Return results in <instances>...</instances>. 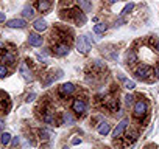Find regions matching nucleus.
I'll return each instance as SVG.
<instances>
[{"label":"nucleus","instance_id":"obj_16","mask_svg":"<svg viewBox=\"0 0 159 149\" xmlns=\"http://www.w3.org/2000/svg\"><path fill=\"white\" fill-rule=\"evenodd\" d=\"M20 73H22L24 79H27V81H30V79H31V71L28 70L27 64H22V65H20Z\"/></svg>","mask_w":159,"mask_h":149},{"label":"nucleus","instance_id":"obj_28","mask_svg":"<svg viewBox=\"0 0 159 149\" xmlns=\"http://www.w3.org/2000/svg\"><path fill=\"white\" fill-rule=\"evenodd\" d=\"M8 74V68L7 67H0V78H5Z\"/></svg>","mask_w":159,"mask_h":149},{"label":"nucleus","instance_id":"obj_18","mask_svg":"<svg viewBox=\"0 0 159 149\" xmlns=\"http://www.w3.org/2000/svg\"><path fill=\"white\" fill-rule=\"evenodd\" d=\"M126 62H128V64H134V62H137V54H136L134 50H129V51L126 53Z\"/></svg>","mask_w":159,"mask_h":149},{"label":"nucleus","instance_id":"obj_20","mask_svg":"<svg viewBox=\"0 0 159 149\" xmlns=\"http://www.w3.org/2000/svg\"><path fill=\"white\" fill-rule=\"evenodd\" d=\"M108 30V25L106 23H97L95 27H94V31L97 33V34H102V33H105Z\"/></svg>","mask_w":159,"mask_h":149},{"label":"nucleus","instance_id":"obj_6","mask_svg":"<svg viewBox=\"0 0 159 149\" xmlns=\"http://www.w3.org/2000/svg\"><path fill=\"white\" fill-rule=\"evenodd\" d=\"M75 92V86L72 84V83H66V84H62L61 87H59V95L61 96H69V95H72Z\"/></svg>","mask_w":159,"mask_h":149},{"label":"nucleus","instance_id":"obj_32","mask_svg":"<svg viewBox=\"0 0 159 149\" xmlns=\"http://www.w3.org/2000/svg\"><path fill=\"white\" fill-rule=\"evenodd\" d=\"M153 73H154V74H156V76L159 78V64H157V65H156V67L153 68Z\"/></svg>","mask_w":159,"mask_h":149},{"label":"nucleus","instance_id":"obj_1","mask_svg":"<svg viewBox=\"0 0 159 149\" xmlns=\"http://www.w3.org/2000/svg\"><path fill=\"white\" fill-rule=\"evenodd\" d=\"M92 44H94V40L91 39V36H89V34L81 36V37H78V39H76V50H78L80 53L86 54V53H89V50H91V45H92Z\"/></svg>","mask_w":159,"mask_h":149},{"label":"nucleus","instance_id":"obj_23","mask_svg":"<svg viewBox=\"0 0 159 149\" xmlns=\"http://www.w3.org/2000/svg\"><path fill=\"white\" fill-rule=\"evenodd\" d=\"M73 121H75V120H73V117H72L69 112H66V113H64V123H66V124H69V126H72V124H73Z\"/></svg>","mask_w":159,"mask_h":149},{"label":"nucleus","instance_id":"obj_17","mask_svg":"<svg viewBox=\"0 0 159 149\" xmlns=\"http://www.w3.org/2000/svg\"><path fill=\"white\" fill-rule=\"evenodd\" d=\"M22 14H24V17H27V19L33 17V14H34V10H33V6H30V5H25V6H24V10H22Z\"/></svg>","mask_w":159,"mask_h":149},{"label":"nucleus","instance_id":"obj_31","mask_svg":"<svg viewBox=\"0 0 159 149\" xmlns=\"http://www.w3.org/2000/svg\"><path fill=\"white\" fill-rule=\"evenodd\" d=\"M34 98H36V95H34V93H31V95H28V96H27V103H31V101H33Z\"/></svg>","mask_w":159,"mask_h":149},{"label":"nucleus","instance_id":"obj_34","mask_svg":"<svg viewBox=\"0 0 159 149\" xmlns=\"http://www.w3.org/2000/svg\"><path fill=\"white\" fill-rule=\"evenodd\" d=\"M72 143H73V144H78V143H81V140H80V138H73Z\"/></svg>","mask_w":159,"mask_h":149},{"label":"nucleus","instance_id":"obj_8","mask_svg":"<svg viewBox=\"0 0 159 149\" xmlns=\"http://www.w3.org/2000/svg\"><path fill=\"white\" fill-rule=\"evenodd\" d=\"M7 27H10V28H25L27 22L24 19H11V20L7 22Z\"/></svg>","mask_w":159,"mask_h":149},{"label":"nucleus","instance_id":"obj_25","mask_svg":"<svg viewBox=\"0 0 159 149\" xmlns=\"http://www.w3.org/2000/svg\"><path fill=\"white\" fill-rule=\"evenodd\" d=\"M44 121H45V123H53V115H52L50 110L44 113Z\"/></svg>","mask_w":159,"mask_h":149},{"label":"nucleus","instance_id":"obj_41","mask_svg":"<svg viewBox=\"0 0 159 149\" xmlns=\"http://www.w3.org/2000/svg\"><path fill=\"white\" fill-rule=\"evenodd\" d=\"M0 96H2V93H0Z\"/></svg>","mask_w":159,"mask_h":149},{"label":"nucleus","instance_id":"obj_36","mask_svg":"<svg viewBox=\"0 0 159 149\" xmlns=\"http://www.w3.org/2000/svg\"><path fill=\"white\" fill-rule=\"evenodd\" d=\"M156 50H157V51H159V39H157V40H156Z\"/></svg>","mask_w":159,"mask_h":149},{"label":"nucleus","instance_id":"obj_10","mask_svg":"<svg viewBox=\"0 0 159 149\" xmlns=\"http://www.w3.org/2000/svg\"><path fill=\"white\" fill-rule=\"evenodd\" d=\"M55 54H58V56H66V54H69V45L64 44V42L58 44V45L55 47Z\"/></svg>","mask_w":159,"mask_h":149},{"label":"nucleus","instance_id":"obj_30","mask_svg":"<svg viewBox=\"0 0 159 149\" xmlns=\"http://www.w3.org/2000/svg\"><path fill=\"white\" fill-rule=\"evenodd\" d=\"M41 138L47 140V138H48V132H47V130H41Z\"/></svg>","mask_w":159,"mask_h":149},{"label":"nucleus","instance_id":"obj_21","mask_svg":"<svg viewBox=\"0 0 159 149\" xmlns=\"http://www.w3.org/2000/svg\"><path fill=\"white\" fill-rule=\"evenodd\" d=\"M14 61H16V57H14V54H13L11 51H8V53L3 54V62H7V64H14Z\"/></svg>","mask_w":159,"mask_h":149},{"label":"nucleus","instance_id":"obj_7","mask_svg":"<svg viewBox=\"0 0 159 149\" xmlns=\"http://www.w3.org/2000/svg\"><path fill=\"white\" fill-rule=\"evenodd\" d=\"M72 16H73V19H75V22L78 25H84L86 23V16H84V13L81 10H73L72 11Z\"/></svg>","mask_w":159,"mask_h":149},{"label":"nucleus","instance_id":"obj_11","mask_svg":"<svg viewBox=\"0 0 159 149\" xmlns=\"http://www.w3.org/2000/svg\"><path fill=\"white\" fill-rule=\"evenodd\" d=\"M28 44L33 47H41L42 45V37L39 34H30L28 36Z\"/></svg>","mask_w":159,"mask_h":149},{"label":"nucleus","instance_id":"obj_35","mask_svg":"<svg viewBox=\"0 0 159 149\" xmlns=\"http://www.w3.org/2000/svg\"><path fill=\"white\" fill-rule=\"evenodd\" d=\"M0 22H5V14L0 13Z\"/></svg>","mask_w":159,"mask_h":149},{"label":"nucleus","instance_id":"obj_22","mask_svg":"<svg viewBox=\"0 0 159 149\" xmlns=\"http://www.w3.org/2000/svg\"><path fill=\"white\" fill-rule=\"evenodd\" d=\"M133 8H134V3H131V2H129V3H126V5H125V8L122 10V13H120V14H122V16H126Z\"/></svg>","mask_w":159,"mask_h":149},{"label":"nucleus","instance_id":"obj_39","mask_svg":"<svg viewBox=\"0 0 159 149\" xmlns=\"http://www.w3.org/2000/svg\"><path fill=\"white\" fill-rule=\"evenodd\" d=\"M62 149H69V147H67V146H64V147H62Z\"/></svg>","mask_w":159,"mask_h":149},{"label":"nucleus","instance_id":"obj_26","mask_svg":"<svg viewBox=\"0 0 159 149\" xmlns=\"http://www.w3.org/2000/svg\"><path fill=\"white\" fill-rule=\"evenodd\" d=\"M125 103H126V106H133V104H134V96L128 93V95L125 96Z\"/></svg>","mask_w":159,"mask_h":149},{"label":"nucleus","instance_id":"obj_37","mask_svg":"<svg viewBox=\"0 0 159 149\" xmlns=\"http://www.w3.org/2000/svg\"><path fill=\"white\" fill-rule=\"evenodd\" d=\"M109 3H116V2H119V0H108Z\"/></svg>","mask_w":159,"mask_h":149},{"label":"nucleus","instance_id":"obj_15","mask_svg":"<svg viewBox=\"0 0 159 149\" xmlns=\"http://www.w3.org/2000/svg\"><path fill=\"white\" fill-rule=\"evenodd\" d=\"M76 2H78L80 8H81L83 11H86V13L92 11V5H91V2H89V0H76Z\"/></svg>","mask_w":159,"mask_h":149},{"label":"nucleus","instance_id":"obj_29","mask_svg":"<svg viewBox=\"0 0 159 149\" xmlns=\"http://www.w3.org/2000/svg\"><path fill=\"white\" fill-rule=\"evenodd\" d=\"M122 23H125V16H122V17H119V19L116 20V27H120Z\"/></svg>","mask_w":159,"mask_h":149},{"label":"nucleus","instance_id":"obj_38","mask_svg":"<svg viewBox=\"0 0 159 149\" xmlns=\"http://www.w3.org/2000/svg\"><path fill=\"white\" fill-rule=\"evenodd\" d=\"M5 124H3V121H0V130H2V127H3Z\"/></svg>","mask_w":159,"mask_h":149},{"label":"nucleus","instance_id":"obj_3","mask_svg":"<svg viewBox=\"0 0 159 149\" xmlns=\"http://www.w3.org/2000/svg\"><path fill=\"white\" fill-rule=\"evenodd\" d=\"M72 109H73V112H75L76 115H83V113L86 112V103H84L83 100L76 98V100L73 101V104H72Z\"/></svg>","mask_w":159,"mask_h":149},{"label":"nucleus","instance_id":"obj_9","mask_svg":"<svg viewBox=\"0 0 159 149\" xmlns=\"http://www.w3.org/2000/svg\"><path fill=\"white\" fill-rule=\"evenodd\" d=\"M105 106H106L109 110H112V112L119 110V101H117L114 96H108V98L105 100Z\"/></svg>","mask_w":159,"mask_h":149},{"label":"nucleus","instance_id":"obj_5","mask_svg":"<svg viewBox=\"0 0 159 149\" xmlns=\"http://www.w3.org/2000/svg\"><path fill=\"white\" fill-rule=\"evenodd\" d=\"M129 124V120L128 118H123L117 126H116V129L112 130V135H114V138H117V137H120L123 132H125V129H126V126Z\"/></svg>","mask_w":159,"mask_h":149},{"label":"nucleus","instance_id":"obj_19","mask_svg":"<svg viewBox=\"0 0 159 149\" xmlns=\"http://www.w3.org/2000/svg\"><path fill=\"white\" fill-rule=\"evenodd\" d=\"M10 141H11V134H8V132L0 134V143L2 144H10Z\"/></svg>","mask_w":159,"mask_h":149},{"label":"nucleus","instance_id":"obj_2","mask_svg":"<svg viewBox=\"0 0 159 149\" xmlns=\"http://www.w3.org/2000/svg\"><path fill=\"white\" fill-rule=\"evenodd\" d=\"M147 110H148V106H147V103L145 101H142V100H139V101H136L134 103V110H133V113H134V117L136 118H143L145 115H147Z\"/></svg>","mask_w":159,"mask_h":149},{"label":"nucleus","instance_id":"obj_40","mask_svg":"<svg viewBox=\"0 0 159 149\" xmlns=\"http://www.w3.org/2000/svg\"><path fill=\"white\" fill-rule=\"evenodd\" d=\"M2 47H3V44H0V48H2Z\"/></svg>","mask_w":159,"mask_h":149},{"label":"nucleus","instance_id":"obj_13","mask_svg":"<svg viewBox=\"0 0 159 149\" xmlns=\"http://www.w3.org/2000/svg\"><path fill=\"white\" fill-rule=\"evenodd\" d=\"M33 28H34L36 31H45V30H47V22H45L44 19H38V20H34Z\"/></svg>","mask_w":159,"mask_h":149},{"label":"nucleus","instance_id":"obj_33","mask_svg":"<svg viewBox=\"0 0 159 149\" xmlns=\"http://www.w3.org/2000/svg\"><path fill=\"white\" fill-rule=\"evenodd\" d=\"M19 141H20V140H19V137H14V138H13V144H14V146H17V144H19Z\"/></svg>","mask_w":159,"mask_h":149},{"label":"nucleus","instance_id":"obj_4","mask_svg":"<svg viewBox=\"0 0 159 149\" xmlns=\"http://www.w3.org/2000/svg\"><path fill=\"white\" fill-rule=\"evenodd\" d=\"M136 78L137 79H147L150 74H151V68L148 67V65H140L137 70H136Z\"/></svg>","mask_w":159,"mask_h":149},{"label":"nucleus","instance_id":"obj_12","mask_svg":"<svg viewBox=\"0 0 159 149\" xmlns=\"http://www.w3.org/2000/svg\"><path fill=\"white\" fill-rule=\"evenodd\" d=\"M50 5H52L50 0H38V10H39L41 13L48 11V10H50Z\"/></svg>","mask_w":159,"mask_h":149},{"label":"nucleus","instance_id":"obj_27","mask_svg":"<svg viewBox=\"0 0 159 149\" xmlns=\"http://www.w3.org/2000/svg\"><path fill=\"white\" fill-rule=\"evenodd\" d=\"M137 140V132H131V134H128V143H134Z\"/></svg>","mask_w":159,"mask_h":149},{"label":"nucleus","instance_id":"obj_14","mask_svg":"<svg viewBox=\"0 0 159 149\" xmlns=\"http://www.w3.org/2000/svg\"><path fill=\"white\" fill-rule=\"evenodd\" d=\"M109 130H111V126H109V123H108V121L100 123V126H98V134H100V135H108V134H109Z\"/></svg>","mask_w":159,"mask_h":149},{"label":"nucleus","instance_id":"obj_24","mask_svg":"<svg viewBox=\"0 0 159 149\" xmlns=\"http://www.w3.org/2000/svg\"><path fill=\"white\" fill-rule=\"evenodd\" d=\"M123 83H125V89H128V90H133V89L136 87V83H134V81H129V79H125Z\"/></svg>","mask_w":159,"mask_h":149}]
</instances>
